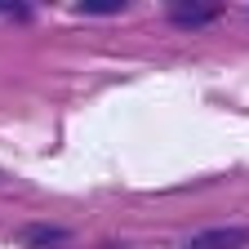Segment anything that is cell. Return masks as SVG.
<instances>
[{
  "instance_id": "1",
  "label": "cell",
  "mask_w": 249,
  "mask_h": 249,
  "mask_svg": "<svg viewBox=\"0 0 249 249\" xmlns=\"http://www.w3.org/2000/svg\"><path fill=\"white\" fill-rule=\"evenodd\" d=\"M218 14H223L218 0H174L169 5V22L174 27H209Z\"/></svg>"
},
{
  "instance_id": "2",
  "label": "cell",
  "mask_w": 249,
  "mask_h": 249,
  "mask_svg": "<svg viewBox=\"0 0 249 249\" xmlns=\"http://www.w3.org/2000/svg\"><path fill=\"white\" fill-rule=\"evenodd\" d=\"M249 245V227H213V231H200L187 249H245Z\"/></svg>"
},
{
  "instance_id": "3",
  "label": "cell",
  "mask_w": 249,
  "mask_h": 249,
  "mask_svg": "<svg viewBox=\"0 0 249 249\" xmlns=\"http://www.w3.org/2000/svg\"><path fill=\"white\" fill-rule=\"evenodd\" d=\"M22 245L27 249H62V245H71V231L67 227H22Z\"/></svg>"
},
{
  "instance_id": "4",
  "label": "cell",
  "mask_w": 249,
  "mask_h": 249,
  "mask_svg": "<svg viewBox=\"0 0 249 249\" xmlns=\"http://www.w3.org/2000/svg\"><path fill=\"white\" fill-rule=\"evenodd\" d=\"M129 0H80V9L85 14H116V9H124Z\"/></svg>"
}]
</instances>
